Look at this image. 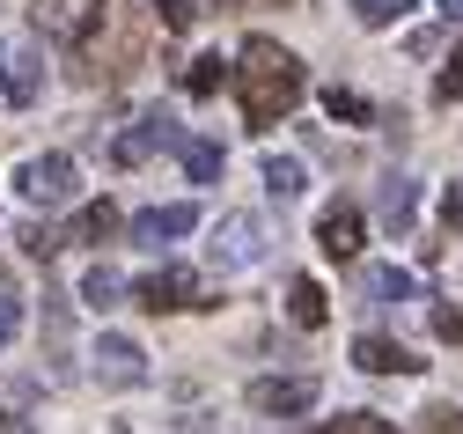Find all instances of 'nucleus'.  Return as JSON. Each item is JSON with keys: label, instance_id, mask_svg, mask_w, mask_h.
Returning a JSON list of instances; mask_svg holds the SVG:
<instances>
[{"label": "nucleus", "instance_id": "f257e3e1", "mask_svg": "<svg viewBox=\"0 0 463 434\" xmlns=\"http://www.w3.org/2000/svg\"><path fill=\"white\" fill-rule=\"evenodd\" d=\"M302 96H309L302 59L287 52L279 37H243V52H236V103H243V126H250V133H272Z\"/></svg>", "mask_w": 463, "mask_h": 434}, {"label": "nucleus", "instance_id": "f03ea898", "mask_svg": "<svg viewBox=\"0 0 463 434\" xmlns=\"http://www.w3.org/2000/svg\"><path fill=\"white\" fill-rule=\"evenodd\" d=\"M133 302L155 309V317H177V309H221V294L192 273V265H155L133 280Z\"/></svg>", "mask_w": 463, "mask_h": 434}, {"label": "nucleus", "instance_id": "7ed1b4c3", "mask_svg": "<svg viewBox=\"0 0 463 434\" xmlns=\"http://www.w3.org/2000/svg\"><path fill=\"white\" fill-rule=\"evenodd\" d=\"M265 251H272V221H265V214L236 207V214H221V221H213V243H206V258H213L221 273H243V265H258Z\"/></svg>", "mask_w": 463, "mask_h": 434}, {"label": "nucleus", "instance_id": "20e7f679", "mask_svg": "<svg viewBox=\"0 0 463 434\" xmlns=\"http://www.w3.org/2000/svg\"><path fill=\"white\" fill-rule=\"evenodd\" d=\"M74 184H81V169H74V155H30V162H15V199L23 207H74Z\"/></svg>", "mask_w": 463, "mask_h": 434}, {"label": "nucleus", "instance_id": "39448f33", "mask_svg": "<svg viewBox=\"0 0 463 434\" xmlns=\"http://www.w3.org/2000/svg\"><path fill=\"white\" fill-rule=\"evenodd\" d=\"M162 148H177V155H184V126L155 103V111H140L133 126L110 140V162H118V169H140V162H147V155H162Z\"/></svg>", "mask_w": 463, "mask_h": 434}, {"label": "nucleus", "instance_id": "423d86ee", "mask_svg": "<svg viewBox=\"0 0 463 434\" xmlns=\"http://www.w3.org/2000/svg\"><path fill=\"white\" fill-rule=\"evenodd\" d=\"M37 23H44L52 37H67L74 52H89V44H103V30H110V0H37Z\"/></svg>", "mask_w": 463, "mask_h": 434}, {"label": "nucleus", "instance_id": "0eeeda50", "mask_svg": "<svg viewBox=\"0 0 463 434\" xmlns=\"http://www.w3.org/2000/svg\"><path fill=\"white\" fill-rule=\"evenodd\" d=\"M89 368H96V383L133 391V383H147V346H140V339H126V332H96Z\"/></svg>", "mask_w": 463, "mask_h": 434}, {"label": "nucleus", "instance_id": "6e6552de", "mask_svg": "<svg viewBox=\"0 0 463 434\" xmlns=\"http://www.w3.org/2000/svg\"><path fill=\"white\" fill-rule=\"evenodd\" d=\"M0 96H8L15 111L44 96V52H37V37H0Z\"/></svg>", "mask_w": 463, "mask_h": 434}, {"label": "nucleus", "instance_id": "1a4fd4ad", "mask_svg": "<svg viewBox=\"0 0 463 434\" xmlns=\"http://www.w3.org/2000/svg\"><path fill=\"white\" fill-rule=\"evenodd\" d=\"M250 412H265V420H302L309 405H317V376H250Z\"/></svg>", "mask_w": 463, "mask_h": 434}, {"label": "nucleus", "instance_id": "9d476101", "mask_svg": "<svg viewBox=\"0 0 463 434\" xmlns=\"http://www.w3.org/2000/svg\"><path fill=\"white\" fill-rule=\"evenodd\" d=\"M317 243H324V258H331V265H354V258H361V243H368V214H361L354 199H331L324 221H317Z\"/></svg>", "mask_w": 463, "mask_h": 434}, {"label": "nucleus", "instance_id": "9b49d317", "mask_svg": "<svg viewBox=\"0 0 463 434\" xmlns=\"http://www.w3.org/2000/svg\"><path fill=\"white\" fill-rule=\"evenodd\" d=\"M361 294H368V302H383V309H434L427 280L397 273V265H368V273H361Z\"/></svg>", "mask_w": 463, "mask_h": 434}, {"label": "nucleus", "instance_id": "f8f14e48", "mask_svg": "<svg viewBox=\"0 0 463 434\" xmlns=\"http://www.w3.org/2000/svg\"><path fill=\"white\" fill-rule=\"evenodd\" d=\"M354 368H361V376H412V368H427L412 346H397L390 332H361L354 339Z\"/></svg>", "mask_w": 463, "mask_h": 434}, {"label": "nucleus", "instance_id": "ddd939ff", "mask_svg": "<svg viewBox=\"0 0 463 434\" xmlns=\"http://www.w3.org/2000/svg\"><path fill=\"white\" fill-rule=\"evenodd\" d=\"M199 228V207H140L133 214V243H184Z\"/></svg>", "mask_w": 463, "mask_h": 434}, {"label": "nucleus", "instance_id": "4468645a", "mask_svg": "<svg viewBox=\"0 0 463 434\" xmlns=\"http://www.w3.org/2000/svg\"><path fill=\"white\" fill-rule=\"evenodd\" d=\"M133 221H126V207L118 199H89L81 214H74V236L67 243H110V236H126Z\"/></svg>", "mask_w": 463, "mask_h": 434}, {"label": "nucleus", "instance_id": "2eb2a0df", "mask_svg": "<svg viewBox=\"0 0 463 434\" xmlns=\"http://www.w3.org/2000/svg\"><path fill=\"white\" fill-rule=\"evenodd\" d=\"M412 207H420V184H412V177H383V192H375V221H383L390 236L412 228Z\"/></svg>", "mask_w": 463, "mask_h": 434}, {"label": "nucleus", "instance_id": "dca6fc26", "mask_svg": "<svg viewBox=\"0 0 463 434\" xmlns=\"http://www.w3.org/2000/svg\"><path fill=\"white\" fill-rule=\"evenodd\" d=\"M287 317H295L302 332H324V317H331V294L302 273V280H287Z\"/></svg>", "mask_w": 463, "mask_h": 434}, {"label": "nucleus", "instance_id": "f3484780", "mask_svg": "<svg viewBox=\"0 0 463 434\" xmlns=\"http://www.w3.org/2000/svg\"><path fill=\"white\" fill-rule=\"evenodd\" d=\"M126 294H133V280H126L118 265H89V273H81V302H89V309H118Z\"/></svg>", "mask_w": 463, "mask_h": 434}, {"label": "nucleus", "instance_id": "a211bd4d", "mask_svg": "<svg viewBox=\"0 0 463 434\" xmlns=\"http://www.w3.org/2000/svg\"><path fill=\"white\" fill-rule=\"evenodd\" d=\"M221 82H228V59H221V52H199L192 67L177 74V89H184L192 103H206V96H221Z\"/></svg>", "mask_w": 463, "mask_h": 434}, {"label": "nucleus", "instance_id": "6ab92c4d", "mask_svg": "<svg viewBox=\"0 0 463 434\" xmlns=\"http://www.w3.org/2000/svg\"><path fill=\"white\" fill-rule=\"evenodd\" d=\"M302 184H309V169L295 155H265V192L272 199H302Z\"/></svg>", "mask_w": 463, "mask_h": 434}, {"label": "nucleus", "instance_id": "aec40b11", "mask_svg": "<svg viewBox=\"0 0 463 434\" xmlns=\"http://www.w3.org/2000/svg\"><path fill=\"white\" fill-rule=\"evenodd\" d=\"M309 434H404V427H390L383 412H338V420H317Z\"/></svg>", "mask_w": 463, "mask_h": 434}, {"label": "nucleus", "instance_id": "412c9836", "mask_svg": "<svg viewBox=\"0 0 463 434\" xmlns=\"http://www.w3.org/2000/svg\"><path fill=\"white\" fill-rule=\"evenodd\" d=\"M177 162H184V177H192V184H213V177H221V140H184V155H177Z\"/></svg>", "mask_w": 463, "mask_h": 434}, {"label": "nucleus", "instance_id": "4be33fe9", "mask_svg": "<svg viewBox=\"0 0 463 434\" xmlns=\"http://www.w3.org/2000/svg\"><path fill=\"white\" fill-rule=\"evenodd\" d=\"M345 8H354V23H361V30H390L404 8H412V0H345Z\"/></svg>", "mask_w": 463, "mask_h": 434}, {"label": "nucleus", "instance_id": "5701e85b", "mask_svg": "<svg viewBox=\"0 0 463 434\" xmlns=\"http://www.w3.org/2000/svg\"><path fill=\"white\" fill-rule=\"evenodd\" d=\"M324 111L345 118V126H368V96H354V89H324Z\"/></svg>", "mask_w": 463, "mask_h": 434}, {"label": "nucleus", "instance_id": "b1692460", "mask_svg": "<svg viewBox=\"0 0 463 434\" xmlns=\"http://www.w3.org/2000/svg\"><path fill=\"white\" fill-rule=\"evenodd\" d=\"M427 324H434V339H441V346H463V309L434 302V309H427Z\"/></svg>", "mask_w": 463, "mask_h": 434}, {"label": "nucleus", "instance_id": "393cba45", "mask_svg": "<svg viewBox=\"0 0 463 434\" xmlns=\"http://www.w3.org/2000/svg\"><path fill=\"white\" fill-rule=\"evenodd\" d=\"M434 96H441V103H463V52H449V59H441V82H434Z\"/></svg>", "mask_w": 463, "mask_h": 434}, {"label": "nucleus", "instance_id": "a878e982", "mask_svg": "<svg viewBox=\"0 0 463 434\" xmlns=\"http://www.w3.org/2000/svg\"><path fill=\"white\" fill-rule=\"evenodd\" d=\"M15 332H23V294L0 287V346H15Z\"/></svg>", "mask_w": 463, "mask_h": 434}, {"label": "nucleus", "instance_id": "bb28decb", "mask_svg": "<svg viewBox=\"0 0 463 434\" xmlns=\"http://www.w3.org/2000/svg\"><path fill=\"white\" fill-rule=\"evenodd\" d=\"M15 243H23V258H37V265H44L52 251H60V236H52V228H23Z\"/></svg>", "mask_w": 463, "mask_h": 434}, {"label": "nucleus", "instance_id": "cd10ccee", "mask_svg": "<svg viewBox=\"0 0 463 434\" xmlns=\"http://www.w3.org/2000/svg\"><path fill=\"white\" fill-rule=\"evenodd\" d=\"M155 15H162L169 30H192V15H206V8H192V0H155Z\"/></svg>", "mask_w": 463, "mask_h": 434}, {"label": "nucleus", "instance_id": "c85d7f7f", "mask_svg": "<svg viewBox=\"0 0 463 434\" xmlns=\"http://www.w3.org/2000/svg\"><path fill=\"white\" fill-rule=\"evenodd\" d=\"M441 221L463 228V184H449V192H441Z\"/></svg>", "mask_w": 463, "mask_h": 434}, {"label": "nucleus", "instance_id": "c756f323", "mask_svg": "<svg viewBox=\"0 0 463 434\" xmlns=\"http://www.w3.org/2000/svg\"><path fill=\"white\" fill-rule=\"evenodd\" d=\"M434 427H441V434H463V412H456V405H441V412H434Z\"/></svg>", "mask_w": 463, "mask_h": 434}, {"label": "nucleus", "instance_id": "7c9ffc66", "mask_svg": "<svg viewBox=\"0 0 463 434\" xmlns=\"http://www.w3.org/2000/svg\"><path fill=\"white\" fill-rule=\"evenodd\" d=\"M441 15H449V23H463V0H441Z\"/></svg>", "mask_w": 463, "mask_h": 434}, {"label": "nucleus", "instance_id": "2f4dec72", "mask_svg": "<svg viewBox=\"0 0 463 434\" xmlns=\"http://www.w3.org/2000/svg\"><path fill=\"white\" fill-rule=\"evenodd\" d=\"M0 434H23V420H8V412H0Z\"/></svg>", "mask_w": 463, "mask_h": 434}]
</instances>
